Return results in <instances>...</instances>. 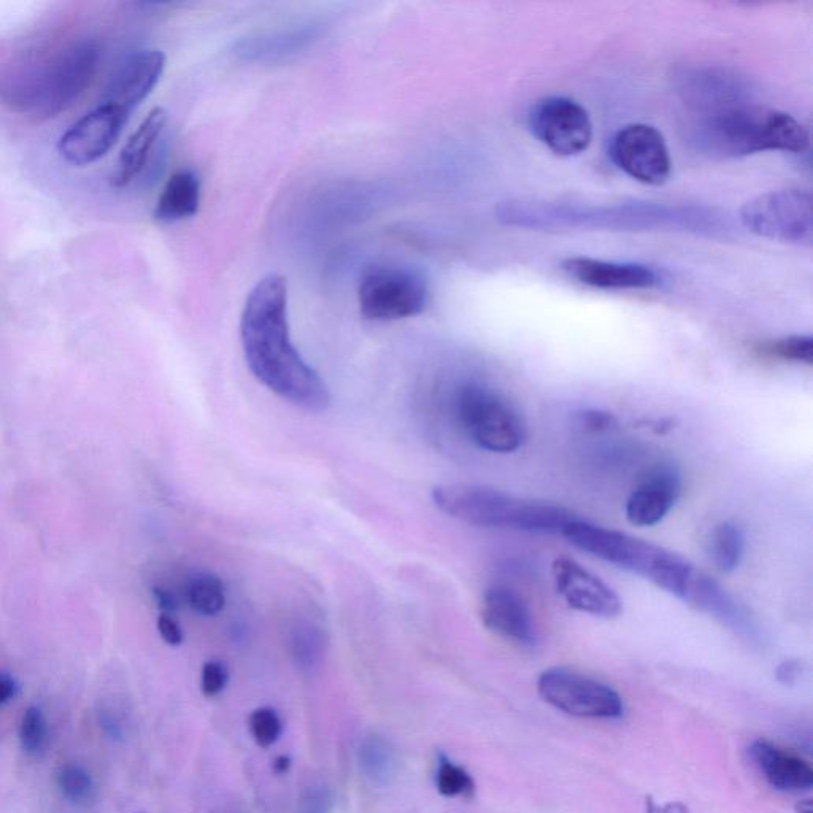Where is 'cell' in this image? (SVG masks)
<instances>
[{
	"label": "cell",
	"instance_id": "cell-13",
	"mask_svg": "<svg viewBox=\"0 0 813 813\" xmlns=\"http://www.w3.org/2000/svg\"><path fill=\"white\" fill-rule=\"evenodd\" d=\"M556 593L567 607L591 617L617 618L623 610L620 596L575 559L556 558L551 564Z\"/></svg>",
	"mask_w": 813,
	"mask_h": 813
},
{
	"label": "cell",
	"instance_id": "cell-18",
	"mask_svg": "<svg viewBox=\"0 0 813 813\" xmlns=\"http://www.w3.org/2000/svg\"><path fill=\"white\" fill-rule=\"evenodd\" d=\"M563 270L578 283L598 289H648L659 283L656 270L639 263L569 258Z\"/></svg>",
	"mask_w": 813,
	"mask_h": 813
},
{
	"label": "cell",
	"instance_id": "cell-14",
	"mask_svg": "<svg viewBox=\"0 0 813 813\" xmlns=\"http://www.w3.org/2000/svg\"><path fill=\"white\" fill-rule=\"evenodd\" d=\"M682 474L672 463H658L640 478L626 501V520L637 528L658 525L682 496Z\"/></svg>",
	"mask_w": 813,
	"mask_h": 813
},
{
	"label": "cell",
	"instance_id": "cell-5",
	"mask_svg": "<svg viewBox=\"0 0 813 813\" xmlns=\"http://www.w3.org/2000/svg\"><path fill=\"white\" fill-rule=\"evenodd\" d=\"M440 512L478 528L561 534L577 520L571 510L548 502L521 499L490 486L451 483L432 490Z\"/></svg>",
	"mask_w": 813,
	"mask_h": 813
},
{
	"label": "cell",
	"instance_id": "cell-26",
	"mask_svg": "<svg viewBox=\"0 0 813 813\" xmlns=\"http://www.w3.org/2000/svg\"><path fill=\"white\" fill-rule=\"evenodd\" d=\"M20 744L23 752L31 758H40L47 752L48 726L42 710L27 707L24 710L20 725Z\"/></svg>",
	"mask_w": 813,
	"mask_h": 813
},
{
	"label": "cell",
	"instance_id": "cell-30",
	"mask_svg": "<svg viewBox=\"0 0 813 813\" xmlns=\"http://www.w3.org/2000/svg\"><path fill=\"white\" fill-rule=\"evenodd\" d=\"M248 728L259 748H270L282 737V718L270 707H259L255 712H251Z\"/></svg>",
	"mask_w": 813,
	"mask_h": 813
},
{
	"label": "cell",
	"instance_id": "cell-29",
	"mask_svg": "<svg viewBox=\"0 0 813 813\" xmlns=\"http://www.w3.org/2000/svg\"><path fill=\"white\" fill-rule=\"evenodd\" d=\"M56 782H58L62 796L74 804H81V802L91 799L94 790L93 779L83 767L77 766V764L62 766L56 775Z\"/></svg>",
	"mask_w": 813,
	"mask_h": 813
},
{
	"label": "cell",
	"instance_id": "cell-15",
	"mask_svg": "<svg viewBox=\"0 0 813 813\" xmlns=\"http://www.w3.org/2000/svg\"><path fill=\"white\" fill-rule=\"evenodd\" d=\"M677 91L698 115L747 104L745 81L721 67L699 66L682 70L677 77Z\"/></svg>",
	"mask_w": 813,
	"mask_h": 813
},
{
	"label": "cell",
	"instance_id": "cell-20",
	"mask_svg": "<svg viewBox=\"0 0 813 813\" xmlns=\"http://www.w3.org/2000/svg\"><path fill=\"white\" fill-rule=\"evenodd\" d=\"M166 124L167 112L164 108L156 107L148 113L147 118L132 132L123 150L120 151L116 170L112 175L113 186L124 188L142 174Z\"/></svg>",
	"mask_w": 813,
	"mask_h": 813
},
{
	"label": "cell",
	"instance_id": "cell-23",
	"mask_svg": "<svg viewBox=\"0 0 813 813\" xmlns=\"http://www.w3.org/2000/svg\"><path fill=\"white\" fill-rule=\"evenodd\" d=\"M744 531L731 521H725L713 528L709 539V555L718 571L731 574L744 558Z\"/></svg>",
	"mask_w": 813,
	"mask_h": 813
},
{
	"label": "cell",
	"instance_id": "cell-19",
	"mask_svg": "<svg viewBox=\"0 0 813 813\" xmlns=\"http://www.w3.org/2000/svg\"><path fill=\"white\" fill-rule=\"evenodd\" d=\"M753 764L772 788L785 793H798L813 787V771L807 761L785 752L767 740H756L748 748Z\"/></svg>",
	"mask_w": 813,
	"mask_h": 813
},
{
	"label": "cell",
	"instance_id": "cell-27",
	"mask_svg": "<svg viewBox=\"0 0 813 813\" xmlns=\"http://www.w3.org/2000/svg\"><path fill=\"white\" fill-rule=\"evenodd\" d=\"M361 761L367 777L375 782H385L393 772V752L386 740L378 736L369 737L361 747Z\"/></svg>",
	"mask_w": 813,
	"mask_h": 813
},
{
	"label": "cell",
	"instance_id": "cell-25",
	"mask_svg": "<svg viewBox=\"0 0 813 813\" xmlns=\"http://www.w3.org/2000/svg\"><path fill=\"white\" fill-rule=\"evenodd\" d=\"M437 791L444 798H472L475 793V782L471 774L458 766L453 761L448 760L444 753L439 755V769L436 775Z\"/></svg>",
	"mask_w": 813,
	"mask_h": 813
},
{
	"label": "cell",
	"instance_id": "cell-31",
	"mask_svg": "<svg viewBox=\"0 0 813 813\" xmlns=\"http://www.w3.org/2000/svg\"><path fill=\"white\" fill-rule=\"evenodd\" d=\"M293 648L297 663L307 667L313 666L320 658L323 637L313 626H302V628H297L296 634H294Z\"/></svg>",
	"mask_w": 813,
	"mask_h": 813
},
{
	"label": "cell",
	"instance_id": "cell-21",
	"mask_svg": "<svg viewBox=\"0 0 813 813\" xmlns=\"http://www.w3.org/2000/svg\"><path fill=\"white\" fill-rule=\"evenodd\" d=\"M201 204V182L191 170H180L169 178L158 204L155 218L162 223H175L196 215Z\"/></svg>",
	"mask_w": 813,
	"mask_h": 813
},
{
	"label": "cell",
	"instance_id": "cell-33",
	"mask_svg": "<svg viewBox=\"0 0 813 813\" xmlns=\"http://www.w3.org/2000/svg\"><path fill=\"white\" fill-rule=\"evenodd\" d=\"M574 420L578 428L585 429L588 432L609 431L617 424V418L613 417L612 413L596 409L577 412Z\"/></svg>",
	"mask_w": 813,
	"mask_h": 813
},
{
	"label": "cell",
	"instance_id": "cell-24",
	"mask_svg": "<svg viewBox=\"0 0 813 813\" xmlns=\"http://www.w3.org/2000/svg\"><path fill=\"white\" fill-rule=\"evenodd\" d=\"M188 602L197 613L213 617L226 604L223 582L209 572L194 575L188 586Z\"/></svg>",
	"mask_w": 813,
	"mask_h": 813
},
{
	"label": "cell",
	"instance_id": "cell-9",
	"mask_svg": "<svg viewBox=\"0 0 813 813\" xmlns=\"http://www.w3.org/2000/svg\"><path fill=\"white\" fill-rule=\"evenodd\" d=\"M537 691L551 707L572 717L615 720L625 712L623 699L609 685L564 667L542 672Z\"/></svg>",
	"mask_w": 813,
	"mask_h": 813
},
{
	"label": "cell",
	"instance_id": "cell-3",
	"mask_svg": "<svg viewBox=\"0 0 813 813\" xmlns=\"http://www.w3.org/2000/svg\"><path fill=\"white\" fill-rule=\"evenodd\" d=\"M690 140L702 155L736 159L764 153H802L809 148V132L796 118L750 102L702 113L690 129Z\"/></svg>",
	"mask_w": 813,
	"mask_h": 813
},
{
	"label": "cell",
	"instance_id": "cell-11",
	"mask_svg": "<svg viewBox=\"0 0 813 813\" xmlns=\"http://www.w3.org/2000/svg\"><path fill=\"white\" fill-rule=\"evenodd\" d=\"M609 155L621 172L644 185H663L671 177V156L663 134L648 124L621 128L612 137Z\"/></svg>",
	"mask_w": 813,
	"mask_h": 813
},
{
	"label": "cell",
	"instance_id": "cell-35",
	"mask_svg": "<svg viewBox=\"0 0 813 813\" xmlns=\"http://www.w3.org/2000/svg\"><path fill=\"white\" fill-rule=\"evenodd\" d=\"M645 813H690V809L679 801L667 802V804L659 806L652 796H647V799H645Z\"/></svg>",
	"mask_w": 813,
	"mask_h": 813
},
{
	"label": "cell",
	"instance_id": "cell-7",
	"mask_svg": "<svg viewBox=\"0 0 813 813\" xmlns=\"http://www.w3.org/2000/svg\"><path fill=\"white\" fill-rule=\"evenodd\" d=\"M359 309L367 320L391 321L417 316L428 309L429 286L417 270L377 266L359 283Z\"/></svg>",
	"mask_w": 813,
	"mask_h": 813
},
{
	"label": "cell",
	"instance_id": "cell-2",
	"mask_svg": "<svg viewBox=\"0 0 813 813\" xmlns=\"http://www.w3.org/2000/svg\"><path fill=\"white\" fill-rule=\"evenodd\" d=\"M498 218L518 228L615 229V231L715 232V213L701 207L664 204L590 205L574 202L509 201L498 207Z\"/></svg>",
	"mask_w": 813,
	"mask_h": 813
},
{
	"label": "cell",
	"instance_id": "cell-28",
	"mask_svg": "<svg viewBox=\"0 0 813 813\" xmlns=\"http://www.w3.org/2000/svg\"><path fill=\"white\" fill-rule=\"evenodd\" d=\"M761 350L772 358L782 359L788 363H813V339L810 336H788L764 343Z\"/></svg>",
	"mask_w": 813,
	"mask_h": 813
},
{
	"label": "cell",
	"instance_id": "cell-40",
	"mask_svg": "<svg viewBox=\"0 0 813 813\" xmlns=\"http://www.w3.org/2000/svg\"><path fill=\"white\" fill-rule=\"evenodd\" d=\"M796 812L813 813L812 801H810V799H804V801L798 802V804H796Z\"/></svg>",
	"mask_w": 813,
	"mask_h": 813
},
{
	"label": "cell",
	"instance_id": "cell-17",
	"mask_svg": "<svg viewBox=\"0 0 813 813\" xmlns=\"http://www.w3.org/2000/svg\"><path fill=\"white\" fill-rule=\"evenodd\" d=\"M483 625L493 634L518 647L532 648L537 642L536 626L528 605L509 586H493L482 599Z\"/></svg>",
	"mask_w": 813,
	"mask_h": 813
},
{
	"label": "cell",
	"instance_id": "cell-12",
	"mask_svg": "<svg viewBox=\"0 0 813 813\" xmlns=\"http://www.w3.org/2000/svg\"><path fill=\"white\" fill-rule=\"evenodd\" d=\"M131 113L115 105L102 104L83 116L62 135L58 150L69 164L83 167L104 158L128 123Z\"/></svg>",
	"mask_w": 813,
	"mask_h": 813
},
{
	"label": "cell",
	"instance_id": "cell-4",
	"mask_svg": "<svg viewBox=\"0 0 813 813\" xmlns=\"http://www.w3.org/2000/svg\"><path fill=\"white\" fill-rule=\"evenodd\" d=\"M563 536L578 550L639 575L688 605L693 604L706 582V572L688 559L626 532L577 518L564 529Z\"/></svg>",
	"mask_w": 813,
	"mask_h": 813
},
{
	"label": "cell",
	"instance_id": "cell-39",
	"mask_svg": "<svg viewBox=\"0 0 813 813\" xmlns=\"http://www.w3.org/2000/svg\"><path fill=\"white\" fill-rule=\"evenodd\" d=\"M291 767V758L289 756H277L274 760V772L278 775L286 774Z\"/></svg>",
	"mask_w": 813,
	"mask_h": 813
},
{
	"label": "cell",
	"instance_id": "cell-8",
	"mask_svg": "<svg viewBox=\"0 0 813 813\" xmlns=\"http://www.w3.org/2000/svg\"><path fill=\"white\" fill-rule=\"evenodd\" d=\"M748 231L787 243L812 242V196L804 189H779L761 194L740 210Z\"/></svg>",
	"mask_w": 813,
	"mask_h": 813
},
{
	"label": "cell",
	"instance_id": "cell-38",
	"mask_svg": "<svg viewBox=\"0 0 813 813\" xmlns=\"http://www.w3.org/2000/svg\"><path fill=\"white\" fill-rule=\"evenodd\" d=\"M16 682L8 675L0 674V706L13 699L16 694Z\"/></svg>",
	"mask_w": 813,
	"mask_h": 813
},
{
	"label": "cell",
	"instance_id": "cell-34",
	"mask_svg": "<svg viewBox=\"0 0 813 813\" xmlns=\"http://www.w3.org/2000/svg\"><path fill=\"white\" fill-rule=\"evenodd\" d=\"M158 631L166 644L172 645V647L183 644L182 628L172 615L162 613L161 617L158 618Z\"/></svg>",
	"mask_w": 813,
	"mask_h": 813
},
{
	"label": "cell",
	"instance_id": "cell-22",
	"mask_svg": "<svg viewBox=\"0 0 813 813\" xmlns=\"http://www.w3.org/2000/svg\"><path fill=\"white\" fill-rule=\"evenodd\" d=\"M313 37H315V27H312V29H299V31L243 40L237 51L242 54L243 58L247 59H272L275 56L296 53L297 50L305 47Z\"/></svg>",
	"mask_w": 813,
	"mask_h": 813
},
{
	"label": "cell",
	"instance_id": "cell-32",
	"mask_svg": "<svg viewBox=\"0 0 813 813\" xmlns=\"http://www.w3.org/2000/svg\"><path fill=\"white\" fill-rule=\"evenodd\" d=\"M229 671L228 666L223 661L212 659L207 661L202 667L201 690L205 698H216L223 693L228 686Z\"/></svg>",
	"mask_w": 813,
	"mask_h": 813
},
{
	"label": "cell",
	"instance_id": "cell-6",
	"mask_svg": "<svg viewBox=\"0 0 813 813\" xmlns=\"http://www.w3.org/2000/svg\"><path fill=\"white\" fill-rule=\"evenodd\" d=\"M455 415L467 437L491 453L520 450L528 437L520 412L485 385L461 386L455 397Z\"/></svg>",
	"mask_w": 813,
	"mask_h": 813
},
{
	"label": "cell",
	"instance_id": "cell-16",
	"mask_svg": "<svg viewBox=\"0 0 813 813\" xmlns=\"http://www.w3.org/2000/svg\"><path fill=\"white\" fill-rule=\"evenodd\" d=\"M166 67V56L159 50H143L131 54L116 69L115 75L105 88L104 104L115 105L131 113L142 104L161 80Z\"/></svg>",
	"mask_w": 813,
	"mask_h": 813
},
{
	"label": "cell",
	"instance_id": "cell-37",
	"mask_svg": "<svg viewBox=\"0 0 813 813\" xmlns=\"http://www.w3.org/2000/svg\"><path fill=\"white\" fill-rule=\"evenodd\" d=\"M799 672H801V664L798 661H785L777 667V679L785 685H791L794 680L798 679Z\"/></svg>",
	"mask_w": 813,
	"mask_h": 813
},
{
	"label": "cell",
	"instance_id": "cell-1",
	"mask_svg": "<svg viewBox=\"0 0 813 813\" xmlns=\"http://www.w3.org/2000/svg\"><path fill=\"white\" fill-rule=\"evenodd\" d=\"M240 337L248 367L272 393L309 412L328 409V385L291 340L288 285L282 275H266L251 289L240 320Z\"/></svg>",
	"mask_w": 813,
	"mask_h": 813
},
{
	"label": "cell",
	"instance_id": "cell-10",
	"mask_svg": "<svg viewBox=\"0 0 813 813\" xmlns=\"http://www.w3.org/2000/svg\"><path fill=\"white\" fill-rule=\"evenodd\" d=\"M532 135L556 156H577L590 147L593 124L586 108L571 97L550 96L528 113Z\"/></svg>",
	"mask_w": 813,
	"mask_h": 813
},
{
	"label": "cell",
	"instance_id": "cell-36",
	"mask_svg": "<svg viewBox=\"0 0 813 813\" xmlns=\"http://www.w3.org/2000/svg\"><path fill=\"white\" fill-rule=\"evenodd\" d=\"M153 596H155L156 604H158V607L162 610V613L172 615V613L177 612V598H175L174 594L170 593L169 590H164V588H155V590H153Z\"/></svg>",
	"mask_w": 813,
	"mask_h": 813
}]
</instances>
